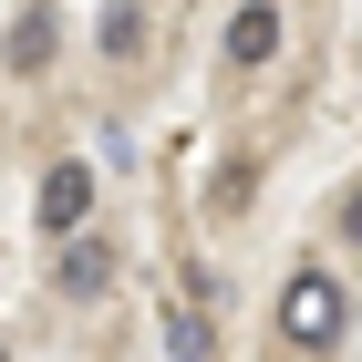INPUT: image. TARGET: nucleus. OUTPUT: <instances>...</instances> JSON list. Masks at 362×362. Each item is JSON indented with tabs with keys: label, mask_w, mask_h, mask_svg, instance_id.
I'll return each mask as SVG.
<instances>
[{
	"label": "nucleus",
	"mask_w": 362,
	"mask_h": 362,
	"mask_svg": "<svg viewBox=\"0 0 362 362\" xmlns=\"http://www.w3.org/2000/svg\"><path fill=\"white\" fill-rule=\"evenodd\" d=\"M166 352L176 362H207V310H187V300L166 310Z\"/></svg>",
	"instance_id": "423d86ee"
},
{
	"label": "nucleus",
	"mask_w": 362,
	"mask_h": 362,
	"mask_svg": "<svg viewBox=\"0 0 362 362\" xmlns=\"http://www.w3.org/2000/svg\"><path fill=\"white\" fill-rule=\"evenodd\" d=\"M341 321H352V300H341L332 269H300L290 290H279V341H300V352H332Z\"/></svg>",
	"instance_id": "f257e3e1"
},
{
	"label": "nucleus",
	"mask_w": 362,
	"mask_h": 362,
	"mask_svg": "<svg viewBox=\"0 0 362 362\" xmlns=\"http://www.w3.org/2000/svg\"><path fill=\"white\" fill-rule=\"evenodd\" d=\"M341 238H362V187H352V197H341Z\"/></svg>",
	"instance_id": "6e6552de"
},
{
	"label": "nucleus",
	"mask_w": 362,
	"mask_h": 362,
	"mask_svg": "<svg viewBox=\"0 0 362 362\" xmlns=\"http://www.w3.org/2000/svg\"><path fill=\"white\" fill-rule=\"evenodd\" d=\"M0 362H11V352H0Z\"/></svg>",
	"instance_id": "1a4fd4ad"
},
{
	"label": "nucleus",
	"mask_w": 362,
	"mask_h": 362,
	"mask_svg": "<svg viewBox=\"0 0 362 362\" xmlns=\"http://www.w3.org/2000/svg\"><path fill=\"white\" fill-rule=\"evenodd\" d=\"M0 62H11V73H42V62H52V11H42V0H31L21 21H11V42H0Z\"/></svg>",
	"instance_id": "7ed1b4c3"
},
{
	"label": "nucleus",
	"mask_w": 362,
	"mask_h": 362,
	"mask_svg": "<svg viewBox=\"0 0 362 362\" xmlns=\"http://www.w3.org/2000/svg\"><path fill=\"white\" fill-rule=\"evenodd\" d=\"M104 279H114V249H104V238H73V249H62V290H73V300H93Z\"/></svg>",
	"instance_id": "39448f33"
},
{
	"label": "nucleus",
	"mask_w": 362,
	"mask_h": 362,
	"mask_svg": "<svg viewBox=\"0 0 362 362\" xmlns=\"http://www.w3.org/2000/svg\"><path fill=\"white\" fill-rule=\"evenodd\" d=\"M269 52H279V11H269V0H249V11L228 21V62H269Z\"/></svg>",
	"instance_id": "20e7f679"
},
{
	"label": "nucleus",
	"mask_w": 362,
	"mask_h": 362,
	"mask_svg": "<svg viewBox=\"0 0 362 362\" xmlns=\"http://www.w3.org/2000/svg\"><path fill=\"white\" fill-rule=\"evenodd\" d=\"M83 218H93V176H83V166H52V176H42V228L73 238Z\"/></svg>",
	"instance_id": "f03ea898"
},
{
	"label": "nucleus",
	"mask_w": 362,
	"mask_h": 362,
	"mask_svg": "<svg viewBox=\"0 0 362 362\" xmlns=\"http://www.w3.org/2000/svg\"><path fill=\"white\" fill-rule=\"evenodd\" d=\"M135 42H145V11H135V0H114V11H104V52L124 62V52H135Z\"/></svg>",
	"instance_id": "0eeeda50"
}]
</instances>
